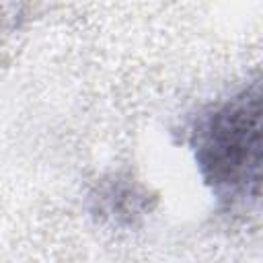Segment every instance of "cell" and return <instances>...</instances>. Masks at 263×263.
I'll use <instances>...</instances> for the list:
<instances>
[{
    "instance_id": "6da1fadb",
    "label": "cell",
    "mask_w": 263,
    "mask_h": 263,
    "mask_svg": "<svg viewBox=\"0 0 263 263\" xmlns=\"http://www.w3.org/2000/svg\"><path fill=\"white\" fill-rule=\"evenodd\" d=\"M261 99L247 88L201 119L195 134V158L203 179L232 197L259 195Z\"/></svg>"
}]
</instances>
